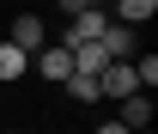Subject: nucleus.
Here are the masks:
<instances>
[{"label": "nucleus", "instance_id": "9b49d317", "mask_svg": "<svg viewBox=\"0 0 158 134\" xmlns=\"http://www.w3.org/2000/svg\"><path fill=\"white\" fill-rule=\"evenodd\" d=\"M134 85H140V92L158 85V55H140V61H134Z\"/></svg>", "mask_w": 158, "mask_h": 134}, {"label": "nucleus", "instance_id": "0eeeda50", "mask_svg": "<svg viewBox=\"0 0 158 134\" xmlns=\"http://www.w3.org/2000/svg\"><path fill=\"white\" fill-rule=\"evenodd\" d=\"M67 49H73V73H91V79H98L103 67H110V55H103L98 43H67Z\"/></svg>", "mask_w": 158, "mask_h": 134}, {"label": "nucleus", "instance_id": "f03ea898", "mask_svg": "<svg viewBox=\"0 0 158 134\" xmlns=\"http://www.w3.org/2000/svg\"><path fill=\"white\" fill-rule=\"evenodd\" d=\"M6 43H12V49H24V55H37L43 43H49V24H43L37 12H19V19H12V31H6Z\"/></svg>", "mask_w": 158, "mask_h": 134}, {"label": "nucleus", "instance_id": "9d476101", "mask_svg": "<svg viewBox=\"0 0 158 134\" xmlns=\"http://www.w3.org/2000/svg\"><path fill=\"white\" fill-rule=\"evenodd\" d=\"M61 85H67V92H73L79 104H98V97H103V92H98V79H91V73H67Z\"/></svg>", "mask_w": 158, "mask_h": 134}, {"label": "nucleus", "instance_id": "7ed1b4c3", "mask_svg": "<svg viewBox=\"0 0 158 134\" xmlns=\"http://www.w3.org/2000/svg\"><path fill=\"white\" fill-rule=\"evenodd\" d=\"M103 24H110V12H103V6H85V12L67 19V37H61V43H98Z\"/></svg>", "mask_w": 158, "mask_h": 134}, {"label": "nucleus", "instance_id": "20e7f679", "mask_svg": "<svg viewBox=\"0 0 158 134\" xmlns=\"http://www.w3.org/2000/svg\"><path fill=\"white\" fill-rule=\"evenodd\" d=\"M98 49H103L110 61H134V49H140V43H134V24H116V19H110L103 37H98Z\"/></svg>", "mask_w": 158, "mask_h": 134}, {"label": "nucleus", "instance_id": "f257e3e1", "mask_svg": "<svg viewBox=\"0 0 158 134\" xmlns=\"http://www.w3.org/2000/svg\"><path fill=\"white\" fill-rule=\"evenodd\" d=\"M31 67L43 73V85H61V79L73 73V49H67V43H43L37 55H31Z\"/></svg>", "mask_w": 158, "mask_h": 134}, {"label": "nucleus", "instance_id": "f8f14e48", "mask_svg": "<svg viewBox=\"0 0 158 134\" xmlns=\"http://www.w3.org/2000/svg\"><path fill=\"white\" fill-rule=\"evenodd\" d=\"M98 134H128V128H122V122H98Z\"/></svg>", "mask_w": 158, "mask_h": 134}, {"label": "nucleus", "instance_id": "423d86ee", "mask_svg": "<svg viewBox=\"0 0 158 134\" xmlns=\"http://www.w3.org/2000/svg\"><path fill=\"white\" fill-rule=\"evenodd\" d=\"M98 92H103V97H128V92H140V85H134V61H110V67L98 73Z\"/></svg>", "mask_w": 158, "mask_h": 134}, {"label": "nucleus", "instance_id": "6e6552de", "mask_svg": "<svg viewBox=\"0 0 158 134\" xmlns=\"http://www.w3.org/2000/svg\"><path fill=\"white\" fill-rule=\"evenodd\" d=\"M31 73V55L24 49H12V43H0V85H12V79Z\"/></svg>", "mask_w": 158, "mask_h": 134}, {"label": "nucleus", "instance_id": "4468645a", "mask_svg": "<svg viewBox=\"0 0 158 134\" xmlns=\"http://www.w3.org/2000/svg\"><path fill=\"white\" fill-rule=\"evenodd\" d=\"M24 134H31V128H24Z\"/></svg>", "mask_w": 158, "mask_h": 134}, {"label": "nucleus", "instance_id": "39448f33", "mask_svg": "<svg viewBox=\"0 0 158 134\" xmlns=\"http://www.w3.org/2000/svg\"><path fill=\"white\" fill-rule=\"evenodd\" d=\"M116 104H122V110H116V122H122L128 134L152 128V97H146V92H128V97H116Z\"/></svg>", "mask_w": 158, "mask_h": 134}, {"label": "nucleus", "instance_id": "1a4fd4ad", "mask_svg": "<svg viewBox=\"0 0 158 134\" xmlns=\"http://www.w3.org/2000/svg\"><path fill=\"white\" fill-rule=\"evenodd\" d=\"M158 12V0H116V24H146Z\"/></svg>", "mask_w": 158, "mask_h": 134}, {"label": "nucleus", "instance_id": "ddd939ff", "mask_svg": "<svg viewBox=\"0 0 158 134\" xmlns=\"http://www.w3.org/2000/svg\"><path fill=\"white\" fill-rule=\"evenodd\" d=\"M140 134H152V128H140Z\"/></svg>", "mask_w": 158, "mask_h": 134}]
</instances>
